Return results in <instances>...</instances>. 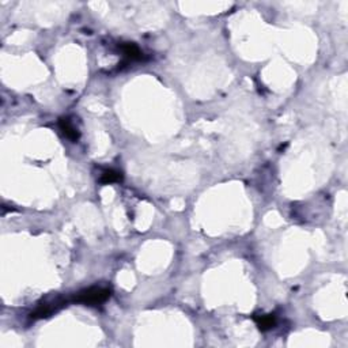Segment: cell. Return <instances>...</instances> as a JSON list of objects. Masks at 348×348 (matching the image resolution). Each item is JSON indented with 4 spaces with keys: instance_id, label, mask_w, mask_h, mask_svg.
Segmentation results:
<instances>
[{
    "instance_id": "obj_3",
    "label": "cell",
    "mask_w": 348,
    "mask_h": 348,
    "mask_svg": "<svg viewBox=\"0 0 348 348\" xmlns=\"http://www.w3.org/2000/svg\"><path fill=\"white\" fill-rule=\"evenodd\" d=\"M121 52L125 57V61H133V60H140L143 57V53L140 52L138 46L135 44H123L121 45Z\"/></svg>"
},
{
    "instance_id": "obj_5",
    "label": "cell",
    "mask_w": 348,
    "mask_h": 348,
    "mask_svg": "<svg viewBox=\"0 0 348 348\" xmlns=\"http://www.w3.org/2000/svg\"><path fill=\"white\" fill-rule=\"evenodd\" d=\"M258 325V328L261 330H268V329L274 328L276 324L275 315L272 314H267V315H260V317H256L255 318Z\"/></svg>"
},
{
    "instance_id": "obj_4",
    "label": "cell",
    "mask_w": 348,
    "mask_h": 348,
    "mask_svg": "<svg viewBox=\"0 0 348 348\" xmlns=\"http://www.w3.org/2000/svg\"><path fill=\"white\" fill-rule=\"evenodd\" d=\"M121 178H123V176H121V173L117 170H113V169H110V170H105L102 174H101V178H99V183L104 185H108V184H113V183H118V181H121Z\"/></svg>"
},
{
    "instance_id": "obj_2",
    "label": "cell",
    "mask_w": 348,
    "mask_h": 348,
    "mask_svg": "<svg viewBox=\"0 0 348 348\" xmlns=\"http://www.w3.org/2000/svg\"><path fill=\"white\" fill-rule=\"evenodd\" d=\"M59 125H60V129L63 131V133L66 135V138H68L70 140H73V142H78L79 139V132L78 129L75 128V125L71 123V120L70 118H60L59 121Z\"/></svg>"
},
{
    "instance_id": "obj_1",
    "label": "cell",
    "mask_w": 348,
    "mask_h": 348,
    "mask_svg": "<svg viewBox=\"0 0 348 348\" xmlns=\"http://www.w3.org/2000/svg\"><path fill=\"white\" fill-rule=\"evenodd\" d=\"M109 296H110V290L109 289L90 287V289L80 291L73 296V302L83 303V305H89V306H95V305L105 302Z\"/></svg>"
}]
</instances>
